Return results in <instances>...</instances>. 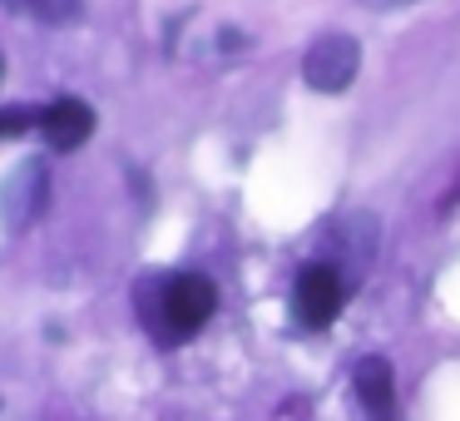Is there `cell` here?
I'll return each instance as SVG.
<instances>
[{"label":"cell","instance_id":"6","mask_svg":"<svg viewBox=\"0 0 460 421\" xmlns=\"http://www.w3.org/2000/svg\"><path fill=\"white\" fill-rule=\"evenodd\" d=\"M357 397L367 421H401L396 407V372H391L386 357H361L357 362Z\"/></svg>","mask_w":460,"mask_h":421},{"label":"cell","instance_id":"9","mask_svg":"<svg viewBox=\"0 0 460 421\" xmlns=\"http://www.w3.org/2000/svg\"><path fill=\"white\" fill-rule=\"evenodd\" d=\"M367 11H401V5H416V0H361Z\"/></svg>","mask_w":460,"mask_h":421},{"label":"cell","instance_id":"8","mask_svg":"<svg viewBox=\"0 0 460 421\" xmlns=\"http://www.w3.org/2000/svg\"><path fill=\"white\" fill-rule=\"evenodd\" d=\"M25 130H40V110L31 104H11V110H0V139H15Z\"/></svg>","mask_w":460,"mask_h":421},{"label":"cell","instance_id":"10","mask_svg":"<svg viewBox=\"0 0 460 421\" xmlns=\"http://www.w3.org/2000/svg\"><path fill=\"white\" fill-rule=\"evenodd\" d=\"M0 75H5V55H0Z\"/></svg>","mask_w":460,"mask_h":421},{"label":"cell","instance_id":"3","mask_svg":"<svg viewBox=\"0 0 460 421\" xmlns=\"http://www.w3.org/2000/svg\"><path fill=\"white\" fill-rule=\"evenodd\" d=\"M341 302H347V278H341L337 263H307L297 273V288H292V312L307 332H322L337 322Z\"/></svg>","mask_w":460,"mask_h":421},{"label":"cell","instance_id":"7","mask_svg":"<svg viewBox=\"0 0 460 421\" xmlns=\"http://www.w3.org/2000/svg\"><path fill=\"white\" fill-rule=\"evenodd\" d=\"M11 15H31L40 25H75L84 15V0H0Z\"/></svg>","mask_w":460,"mask_h":421},{"label":"cell","instance_id":"1","mask_svg":"<svg viewBox=\"0 0 460 421\" xmlns=\"http://www.w3.org/2000/svg\"><path fill=\"white\" fill-rule=\"evenodd\" d=\"M218 312V288L203 273H164L139 282V322L159 347L193 342Z\"/></svg>","mask_w":460,"mask_h":421},{"label":"cell","instance_id":"2","mask_svg":"<svg viewBox=\"0 0 460 421\" xmlns=\"http://www.w3.org/2000/svg\"><path fill=\"white\" fill-rule=\"evenodd\" d=\"M357 75H361V45L347 31L317 35L302 55V80L317 94H347L357 85Z\"/></svg>","mask_w":460,"mask_h":421},{"label":"cell","instance_id":"4","mask_svg":"<svg viewBox=\"0 0 460 421\" xmlns=\"http://www.w3.org/2000/svg\"><path fill=\"white\" fill-rule=\"evenodd\" d=\"M45 193H50V174H45V159L15 164V174L0 184V223H5L11 233H21L25 223L40 219Z\"/></svg>","mask_w":460,"mask_h":421},{"label":"cell","instance_id":"5","mask_svg":"<svg viewBox=\"0 0 460 421\" xmlns=\"http://www.w3.org/2000/svg\"><path fill=\"white\" fill-rule=\"evenodd\" d=\"M40 134L55 154H70L94 134V110L84 100H50L40 110Z\"/></svg>","mask_w":460,"mask_h":421}]
</instances>
